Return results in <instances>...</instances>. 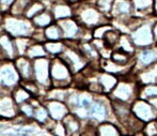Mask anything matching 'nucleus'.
Segmentation results:
<instances>
[{"instance_id": "32", "label": "nucleus", "mask_w": 157, "mask_h": 136, "mask_svg": "<svg viewBox=\"0 0 157 136\" xmlns=\"http://www.w3.org/2000/svg\"><path fill=\"white\" fill-rule=\"evenodd\" d=\"M16 0H0V6H1V12H8L10 11L11 6L14 4Z\"/></svg>"}, {"instance_id": "2", "label": "nucleus", "mask_w": 157, "mask_h": 136, "mask_svg": "<svg viewBox=\"0 0 157 136\" xmlns=\"http://www.w3.org/2000/svg\"><path fill=\"white\" fill-rule=\"evenodd\" d=\"M3 29L12 38H32L36 28L31 19L24 16H14L8 13L3 17Z\"/></svg>"}, {"instance_id": "26", "label": "nucleus", "mask_w": 157, "mask_h": 136, "mask_svg": "<svg viewBox=\"0 0 157 136\" xmlns=\"http://www.w3.org/2000/svg\"><path fill=\"white\" fill-rule=\"evenodd\" d=\"M13 99L17 104L26 103L30 99V93L26 89H24L21 85L13 89Z\"/></svg>"}, {"instance_id": "3", "label": "nucleus", "mask_w": 157, "mask_h": 136, "mask_svg": "<svg viewBox=\"0 0 157 136\" xmlns=\"http://www.w3.org/2000/svg\"><path fill=\"white\" fill-rule=\"evenodd\" d=\"M141 85L136 81V78L124 77L120 79L116 88L109 94V98L113 101L123 102L132 105L137 99H139V91Z\"/></svg>"}, {"instance_id": "5", "label": "nucleus", "mask_w": 157, "mask_h": 136, "mask_svg": "<svg viewBox=\"0 0 157 136\" xmlns=\"http://www.w3.org/2000/svg\"><path fill=\"white\" fill-rule=\"evenodd\" d=\"M157 19L156 16H152L145 19L139 27L130 32V38L134 42L137 50L150 47L155 45V39L153 34V25Z\"/></svg>"}, {"instance_id": "22", "label": "nucleus", "mask_w": 157, "mask_h": 136, "mask_svg": "<svg viewBox=\"0 0 157 136\" xmlns=\"http://www.w3.org/2000/svg\"><path fill=\"white\" fill-rule=\"evenodd\" d=\"M44 10H46V8L41 0H33L31 3L28 6V8L26 9L23 16L28 19H33L36 15L43 12Z\"/></svg>"}, {"instance_id": "21", "label": "nucleus", "mask_w": 157, "mask_h": 136, "mask_svg": "<svg viewBox=\"0 0 157 136\" xmlns=\"http://www.w3.org/2000/svg\"><path fill=\"white\" fill-rule=\"evenodd\" d=\"M26 57H28L29 59H37V58L46 57L47 56V52L45 50L44 44L37 43V42H32V44L30 45V47L28 48L27 53H26Z\"/></svg>"}, {"instance_id": "16", "label": "nucleus", "mask_w": 157, "mask_h": 136, "mask_svg": "<svg viewBox=\"0 0 157 136\" xmlns=\"http://www.w3.org/2000/svg\"><path fill=\"white\" fill-rule=\"evenodd\" d=\"M68 108L66 104H64L62 101H58V100H54L48 103V113L55 118V119H62L65 118L67 115Z\"/></svg>"}, {"instance_id": "25", "label": "nucleus", "mask_w": 157, "mask_h": 136, "mask_svg": "<svg viewBox=\"0 0 157 136\" xmlns=\"http://www.w3.org/2000/svg\"><path fill=\"white\" fill-rule=\"evenodd\" d=\"M121 34H122V33H121L118 29H116L113 27L104 35V38L101 40H104V42H105L108 47L114 50V48L117 47V45H118V42H119V40H120Z\"/></svg>"}, {"instance_id": "14", "label": "nucleus", "mask_w": 157, "mask_h": 136, "mask_svg": "<svg viewBox=\"0 0 157 136\" xmlns=\"http://www.w3.org/2000/svg\"><path fill=\"white\" fill-rule=\"evenodd\" d=\"M52 15H54L55 21H61V19L71 18L74 17V10L73 6L65 1V0H59L57 1L50 9Z\"/></svg>"}, {"instance_id": "1", "label": "nucleus", "mask_w": 157, "mask_h": 136, "mask_svg": "<svg viewBox=\"0 0 157 136\" xmlns=\"http://www.w3.org/2000/svg\"><path fill=\"white\" fill-rule=\"evenodd\" d=\"M73 6L74 18L81 27L93 30L98 26L111 24V18L106 16L97 9L94 0H82Z\"/></svg>"}, {"instance_id": "30", "label": "nucleus", "mask_w": 157, "mask_h": 136, "mask_svg": "<svg viewBox=\"0 0 157 136\" xmlns=\"http://www.w3.org/2000/svg\"><path fill=\"white\" fill-rule=\"evenodd\" d=\"M64 119H65V126L68 131H71V132H76V131H78L79 122L76 117H74V116H72V115H66Z\"/></svg>"}, {"instance_id": "10", "label": "nucleus", "mask_w": 157, "mask_h": 136, "mask_svg": "<svg viewBox=\"0 0 157 136\" xmlns=\"http://www.w3.org/2000/svg\"><path fill=\"white\" fill-rule=\"evenodd\" d=\"M134 16V8L132 0H114L110 13L111 21L126 22Z\"/></svg>"}, {"instance_id": "6", "label": "nucleus", "mask_w": 157, "mask_h": 136, "mask_svg": "<svg viewBox=\"0 0 157 136\" xmlns=\"http://www.w3.org/2000/svg\"><path fill=\"white\" fill-rule=\"evenodd\" d=\"M156 62H157L156 45L137 50L136 54L134 56V70H132V73L136 74V73L144 70L145 68L156 63Z\"/></svg>"}, {"instance_id": "37", "label": "nucleus", "mask_w": 157, "mask_h": 136, "mask_svg": "<svg viewBox=\"0 0 157 136\" xmlns=\"http://www.w3.org/2000/svg\"><path fill=\"white\" fill-rule=\"evenodd\" d=\"M154 15L157 17V0H154V6H153Z\"/></svg>"}, {"instance_id": "20", "label": "nucleus", "mask_w": 157, "mask_h": 136, "mask_svg": "<svg viewBox=\"0 0 157 136\" xmlns=\"http://www.w3.org/2000/svg\"><path fill=\"white\" fill-rule=\"evenodd\" d=\"M44 46H45L47 54L57 57V56H60L64 52L66 44L64 40H62V41H47L44 43Z\"/></svg>"}, {"instance_id": "15", "label": "nucleus", "mask_w": 157, "mask_h": 136, "mask_svg": "<svg viewBox=\"0 0 157 136\" xmlns=\"http://www.w3.org/2000/svg\"><path fill=\"white\" fill-rule=\"evenodd\" d=\"M135 76H136V81L141 86L157 84V62L145 68L144 70L136 73Z\"/></svg>"}, {"instance_id": "35", "label": "nucleus", "mask_w": 157, "mask_h": 136, "mask_svg": "<svg viewBox=\"0 0 157 136\" xmlns=\"http://www.w3.org/2000/svg\"><path fill=\"white\" fill-rule=\"evenodd\" d=\"M153 34H154V39H155V44H156L157 43V19L153 25Z\"/></svg>"}, {"instance_id": "19", "label": "nucleus", "mask_w": 157, "mask_h": 136, "mask_svg": "<svg viewBox=\"0 0 157 136\" xmlns=\"http://www.w3.org/2000/svg\"><path fill=\"white\" fill-rule=\"evenodd\" d=\"M110 59L113 62H116V63L120 64V66H130V64H134V56L128 55L127 53L118 50V48L113 50Z\"/></svg>"}, {"instance_id": "33", "label": "nucleus", "mask_w": 157, "mask_h": 136, "mask_svg": "<svg viewBox=\"0 0 157 136\" xmlns=\"http://www.w3.org/2000/svg\"><path fill=\"white\" fill-rule=\"evenodd\" d=\"M147 102H149L150 104H151L152 106H153L154 108L157 109V97H154V98H150V99L147 100Z\"/></svg>"}, {"instance_id": "31", "label": "nucleus", "mask_w": 157, "mask_h": 136, "mask_svg": "<svg viewBox=\"0 0 157 136\" xmlns=\"http://www.w3.org/2000/svg\"><path fill=\"white\" fill-rule=\"evenodd\" d=\"M143 133L145 136H157V121L147 122L143 128Z\"/></svg>"}, {"instance_id": "41", "label": "nucleus", "mask_w": 157, "mask_h": 136, "mask_svg": "<svg viewBox=\"0 0 157 136\" xmlns=\"http://www.w3.org/2000/svg\"><path fill=\"white\" fill-rule=\"evenodd\" d=\"M156 121H157V120H156Z\"/></svg>"}, {"instance_id": "13", "label": "nucleus", "mask_w": 157, "mask_h": 136, "mask_svg": "<svg viewBox=\"0 0 157 136\" xmlns=\"http://www.w3.org/2000/svg\"><path fill=\"white\" fill-rule=\"evenodd\" d=\"M96 79L98 82V84L101 85V89H103L104 94L106 95H109L112 92V90L116 88V86L118 85L119 81H120V78L118 76L110 74V73L104 72V71L97 72Z\"/></svg>"}, {"instance_id": "40", "label": "nucleus", "mask_w": 157, "mask_h": 136, "mask_svg": "<svg viewBox=\"0 0 157 136\" xmlns=\"http://www.w3.org/2000/svg\"><path fill=\"white\" fill-rule=\"evenodd\" d=\"M155 45H156V46H157V43H156V44H155Z\"/></svg>"}, {"instance_id": "11", "label": "nucleus", "mask_w": 157, "mask_h": 136, "mask_svg": "<svg viewBox=\"0 0 157 136\" xmlns=\"http://www.w3.org/2000/svg\"><path fill=\"white\" fill-rule=\"evenodd\" d=\"M14 66L21 81H34L33 78V62L26 56H19L14 60Z\"/></svg>"}, {"instance_id": "34", "label": "nucleus", "mask_w": 157, "mask_h": 136, "mask_svg": "<svg viewBox=\"0 0 157 136\" xmlns=\"http://www.w3.org/2000/svg\"><path fill=\"white\" fill-rule=\"evenodd\" d=\"M6 60H9L8 57H6V53H4V50H2V47L0 46V62L2 61H6Z\"/></svg>"}, {"instance_id": "23", "label": "nucleus", "mask_w": 157, "mask_h": 136, "mask_svg": "<svg viewBox=\"0 0 157 136\" xmlns=\"http://www.w3.org/2000/svg\"><path fill=\"white\" fill-rule=\"evenodd\" d=\"M97 136H122L118 126L111 122H103L96 130Z\"/></svg>"}, {"instance_id": "27", "label": "nucleus", "mask_w": 157, "mask_h": 136, "mask_svg": "<svg viewBox=\"0 0 157 136\" xmlns=\"http://www.w3.org/2000/svg\"><path fill=\"white\" fill-rule=\"evenodd\" d=\"M157 97V84L154 85H145L140 87L139 91V99L147 100L150 98Z\"/></svg>"}, {"instance_id": "8", "label": "nucleus", "mask_w": 157, "mask_h": 136, "mask_svg": "<svg viewBox=\"0 0 157 136\" xmlns=\"http://www.w3.org/2000/svg\"><path fill=\"white\" fill-rule=\"evenodd\" d=\"M33 78L42 87L52 86L50 78V59L46 57L33 59Z\"/></svg>"}, {"instance_id": "36", "label": "nucleus", "mask_w": 157, "mask_h": 136, "mask_svg": "<svg viewBox=\"0 0 157 136\" xmlns=\"http://www.w3.org/2000/svg\"><path fill=\"white\" fill-rule=\"evenodd\" d=\"M67 3H70V4H76V3H78V2H80V1H82V0H65Z\"/></svg>"}, {"instance_id": "29", "label": "nucleus", "mask_w": 157, "mask_h": 136, "mask_svg": "<svg viewBox=\"0 0 157 136\" xmlns=\"http://www.w3.org/2000/svg\"><path fill=\"white\" fill-rule=\"evenodd\" d=\"M113 28L112 24H106V25L98 26L95 29L92 30V35H93V39H103L104 35L110 30V29Z\"/></svg>"}, {"instance_id": "24", "label": "nucleus", "mask_w": 157, "mask_h": 136, "mask_svg": "<svg viewBox=\"0 0 157 136\" xmlns=\"http://www.w3.org/2000/svg\"><path fill=\"white\" fill-rule=\"evenodd\" d=\"M44 33H45L47 41H62L63 40L62 30L57 23L52 24L50 26L46 27L44 29Z\"/></svg>"}, {"instance_id": "39", "label": "nucleus", "mask_w": 157, "mask_h": 136, "mask_svg": "<svg viewBox=\"0 0 157 136\" xmlns=\"http://www.w3.org/2000/svg\"><path fill=\"white\" fill-rule=\"evenodd\" d=\"M0 12H1V6H0Z\"/></svg>"}, {"instance_id": "17", "label": "nucleus", "mask_w": 157, "mask_h": 136, "mask_svg": "<svg viewBox=\"0 0 157 136\" xmlns=\"http://www.w3.org/2000/svg\"><path fill=\"white\" fill-rule=\"evenodd\" d=\"M31 21L35 28L45 29L46 27L52 25V24H54L55 18H54V15H52V11L46 9V10H44L42 13H40L39 15H36Z\"/></svg>"}, {"instance_id": "7", "label": "nucleus", "mask_w": 157, "mask_h": 136, "mask_svg": "<svg viewBox=\"0 0 157 136\" xmlns=\"http://www.w3.org/2000/svg\"><path fill=\"white\" fill-rule=\"evenodd\" d=\"M21 78L11 60L0 62V86L8 89H14L21 82Z\"/></svg>"}, {"instance_id": "28", "label": "nucleus", "mask_w": 157, "mask_h": 136, "mask_svg": "<svg viewBox=\"0 0 157 136\" xmlns=\"http://www.w3.org/2000/svg\"><path fill=\"white\" fill-rule=\"evenodd\" d=\"M114 0H94L95 6H97L99 11L106 16L110 17V13L112 10V6H113ZM111 18V17H110Z\"/></svg>"}, {"instance_id": "9", "label": "nucleus", "mask_w": 157, "mask_h": 136, "mask_svg": "<svg viewBox=\"0 0 157 136\" xmlns=\"http://www.w3.org/2000/svg\"><path fill=\"white\" fill-rule=\"evenodd\" d=\"M132 111L139 120L144 123L157 120V109H155L147 100L137 99L132 104Z\"/></svg>"}, {"instance_id": "12", "label": "nucleus", "mask_w": 157, "mask_h": 136, "mask_svg": "<svg viewBox=\"0 0 157 136\" xmlns=\"http://www.w3.org/2000/svg\"><path fill=\"white\" fill-rule=\"evenodd\" d=\"M134 8V16L147 19L154 15V0H132Z\"/></svg>"}, {"instance_id": "18", "label": "nucleus", "mask_w": 157, "mask_h": 136, "mask_svg": "<svg viewBox=\"0 0 157 136\" xmlns=\"http://www.w3.org/2000/svg\"><path fill=\"white\" fill-rule=\"evenodd\" d=\"M116 48H118V50H123V52L127 53V54L130 56H135V54H136V52H137V47L135 46L130 35L126 34V33H122V34H121L120 40H119L118 45H117ZM116 48H114V50H116Z\"/></svg>"}, {"instance_id": "38", "label": "nucleus", "mask_w": 157, "mask_h": 136, "mask_svg": "<svg viewBox=\"0 0 157 136\" xmlns=\"http://www.w3.org/2000/svg\"><path fill=\"white\" fill-rule=\"evenodd\" d=\"M1 29H3V17L0 16V32H1Z\"/></svg>"}, {"instance_id": "4", "label": "nucleus", "mask_w": 157, "mask_h": 136, "mask_svg": "<svg viewBox=\"0 0 157 136\" xmlns=\"http://www.w3.org/2000/svg\"><path fill=\"white\" fill-rule=\"evenodd\" d=\"M50 78L55 88L66 89L73 84V73L59 56L50 59Z\"/></svg>"}]
</instances>
